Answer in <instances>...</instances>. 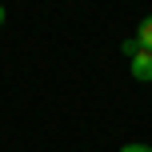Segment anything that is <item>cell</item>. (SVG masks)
<instances>
[{
	"instance_id": "cell-3",
	"label": "cell",
	"mask_w": 152,
	"mask_h": 152,
	"mask_svg": "<svg viewBox=\"0 0 152 152\" xmlns=\"http://www.w3.org/2000/svg\"><path fill=\"white\" fill-rule=\"evenodd\" d=\"M120 52H124V56H128V60H132V56L140 52V44H136V36H128V40H124V44H120Z\"/></svg>"
},
{
	"instance_id": "cell-5",
	"label": "cell",
	"mask_w": 152,
	"mask_h": 152,
	"mask_svg": "<svg viewBox=\"0 0 152 152\" xmlns=\"http://www.w3.org/2000/svg\"><path fill=\"white\" fill-rule=\"evenodd\" d=\"M0 24H4V4H0Z\"/></svg>"
},
{
	"instance_id": "cell-4",
	"label": "cell",
	"mask_w": 152,
	"mask_h": 152,
	"mask_svg": "<svg viewBox=\"0 0 152 152\" xmlns=\"http://www.w3.org/2000/svg\"><path fill=\"white\" fill-rule=\"evenodd\" d=\"M120 152H152V144H124Z\"/></svg>"
},
{
	"instance_id": "cell-2",
	"label": "cell",
	"mask_w": 152,
	"mask_h": 152,
	"mask_svg": "<svg viewBox=\"0 0 152 152\" xmlns=\"http://www.w3.org/2000/svg\"><path fill=\"white\" fill-rule=\"evenodd\" d=\"M132 36H136V44L144 48V52H152V16H144V20L136 24V32H132Z\"/></svg>"
},
{
	"instance_id": "cell-1",
	"label": "cell",
	"mask_w": 152,
	"mask_h": 152,
	"mask_svg": "<svg viewBox=\"0 0 152 152\" xmlns=\"http://www.w3.org/2000/svg\"><path fill=\"white\" fill-rule=\"evenodd\" d=\"M128 68H132V76H136L140 84H148V80H152V52H144V48H140V52L128 60Z\"/></svg>"
}]
</instances>
